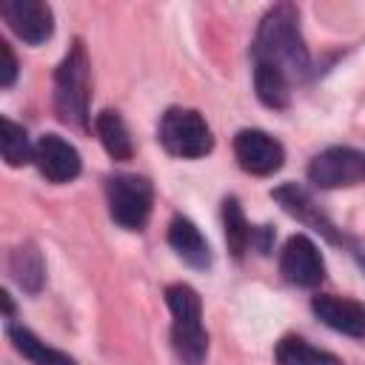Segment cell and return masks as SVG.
I'll return each mask as SVG.
<instances>
[{"instance_id":"19","label":"cell","mask_w":365,"mask_h":365,"mask_svg":"<svg viewBox=\"0 0 365 365\" xmlns=\"http://www.w3.org/2000/svg\"><path fill=\"white\" fill-rule=\"evenodd\" d=\"M0 151H3V160L11 168L26 165V163H34V145L29 143L26 128L17 125L9 117H0Z\"/></svg>"},{"instance_id":"11","label":"cell","mask_w":365,"mask_h":365,"mask_svg":"<svg viewBox=\"0 0 365 365\" xmlns=\"http://www.w3.org/2000/svg\"><path fill=\"white\" fill-rule=\"evenodd\" d=\"M271 197L279 202V208H282L285 214H291V217H297L299 222L311 225V228L319 231L325 240H331V242H336V245H351V240L319 211V205H317V202L308 197V191L299 188L297 182H285V185L274 188Z\"/></svg>"},{"instance_id":"22","label":"cell","mask_w":365,"mask_h":365,"mask_svg":"<svg viewBox=\"0 0 365 365\" xmlns=\"http://www.w3.org/2000/svg\"><path fill=\"white\" fill-rule=\"evenodd\" d=\"M271 245H274V228H271V225L254 228V234H251V248H257L259 254H268Z\"/></svg>"},{"instance_id":"3","label":"cell","mask_w":365,"mask_h":365,"mask_svg":"<svg viewBox=\"0 0 365 365\" xmlns=\"http://www.w3.org/2000/svg\"><path fill=\"white\" fill-rule=\"evenodd\" d=\"M88 97H91V63L83 40H74L68 54L54 71V111L66 125H88Z\"/></svg>"},{"instance_id":"13","label":"cell","mask_w":365,"mask_h":365,"mask_svg":"<svg viewBox=\"0 0 365 365\" xmlns=\"http://www.w3.org/2000/svg\"><path fill=\"white\" fill-rule=\"evenodd\" d=\"M168 245L177 251V257L182 259V262H188L191 268H200V271H205L208 265H211V248H208V240L200 234V228L188 220V217H182V214H177L171 222H168Z\"/></svg>"},{"instance_id":"4","label":"cell","mask_w":365,"mask_h":365,"mask_svg":"<svg viewBox=\"0 0 365 365\" xmlns=\"http://www.w3.org/2000/svg\"><path fill=\"white\" fill-rule=\"evenodd\" d=\"M157 137L163 143V148L171 157H182V160H197L205 157L214 148V137L208 123L202 120L200 111L194 108H168L160 117V128Z\"/></svg>"},{"instance_id":"6","label":"cell","mask_w":365,"mask_h":365,"mask_svg":"<svg viewBox=\"0 0 365 365\" xmlns=\"http://www.w3.org/2000/svg\"><path fill=\"white\" fill-rule=\"evenodd\" d=\"M308 180L317 188H348L365 182V154L348 145L319 151L308 165Z\"/></svg>"},{"instance_id":"10","label":"cell","mask_w":365,"mask_h":365,"mask_svg":"<svg viewBox=\"0 0 365 365\" xmlns=\"http://www.w3.org/2000/svg\"><path fill=\"white\" fill-rule=\"evenodd\" d=\"M34 165L48 182L63 185L80 174L83 160H80L77 148L68 140H63L60 134H43L34 143Z\"/></svg>"},{"instance_id":"18","label":"cell","mask_w":365,"mask_h":365,"mask_svg":"<svg viewBox=\"0 0 365 365\" xmlns=\"http://www.w3.org/2000/svg\"><path fill=\"white\" fill-rule=\"evenodd\" d=\"M274 359L277 365H342L334 354L314 348L302 336H282L274 348Z\"/></svg>"},{"instance_id":"12","label":"cell","mask_w":365,"mask_h":365,"mask_svg":"<svg viewBox=\"0 0 365 365\" xmlns=\"http://www.w3.org/2000/svg\"><path fill=\"white\" fill-rule=\"evenodd\" d=\"M311 311L328 328L354 339H365V302L351 297H336V294H317L311 299Z\"/></svg>"},{"instance_id":"21","label":"cell","mask_w":365,"mask_h":365,"mask_svg":"<svg viewBox=\"0 0 365 365\" xmlns=\"http://www.w3.org/2000/svg\"><path fill=\"white\" fill-rule=\"evenodd\" d=\"M0 57H3V63H0V86L9 88L17 80V60H14V51H11V46L6 40H0Z\"/></svg>"},{"instance_id":"20","label":"cell","mask_w":365,"mask_h":365,"mask_svg":"<svg viewBox=\"0 0 365 365\" xmlns=\"http://www.w3.org/2000/svg\"><path fill=\"white\" fill-rule=\"evenodd\" d=\"M222 225H225L228 251H231L237 259H242V254L251 248V234H254V228L248 225V220H245V214H242V208H240V202H237L234 197H228V200L222 202Z\"/></svg>"},{"instance_id":"17","label":"cell","mask_w":365,"mask_h":365,"mask_svg":"<svg viewBox=\"0 0 365 365\" xmlns=\"http://www.w3.org/2000/svg\"><path fill=\"white\" fill-rule=\"evenodd\" d=\"M94 131H97L103 148L114 160H131L134 143H131V134H128V128H125V123H123V117L117 111H111V108L100 111L97 120H94Z\"/></svg>"},{"instance_id":"9","label":"cell","mask_w":365,"mask_h":365,"mask_svg":"<svg viewBox=\"0 0 365 365\" xmlns=\"http://www.w3.org/2000/svg\"><path fill=\"white\" fill-rule=\"evenodd\" d=\"M0 14L9 23V29L29 46L46 43L54 31V14L40 0H6L0 6Z\"/></svg>"},{"instance_id":"5","label":"cell","mask_w":365,"mask_h":365,"mask_svg":"<svg viewBox=\"0 0 365 365\" xmlns=\"http://www.w3.org/2000/svg\"><path fill=\"white\" fill-rule=\"evenodd\" d=\"M106 200L108 214L117 225L128 231H143L151 217L154 188L140 174H114L106 180Z\"/></svg>"},{"instance_id":"1","label":"cell","mask_w":365,"mask_h":365,"mask_svg":"<svg viewBox=\"0 0 365 365\" xmlns=\"http://www.w3.org/2000/svg\"><path fill=\"white\" fill-rule=\"evenodd\" d=\"M254 63H268L282 68L291 80L305 77L311 68V57L299 31V11L291 3L274 6L257 29L254 37Z\"/></svg>"},{"instance_id":"2","label":"cell","mask_w":365,"mask_h":365,"mask_svg":"<svg viewBox=\"0 0 365 365\" xmlns=\"http://www.w3.org/2000/svg\"><path fill=\"white\" fill-rule=\"evenodd\" d=\"M165 305L174 317L171 322V345L182 365H202L208 356V334L202 328V302L200 294L185 285H168L165 288Z\"/></svg>"},{"instance_id":"7","label":"cell","mask_w":365,"mask_h":365,"mask_svg":"<svg viewBox=\"0 0 365 365\" xmlns=\"http://www.w3.org/2000/svg\"><path fill=\"white\" fill-rule=\"evenodd\" d=\"M234 157H237V163H240L242 171H248L254 177H268V174H274V171L282 168L285 148L268 131L242 128L234 137Z\"/></svg>"},{"instance_id":"16","label":"cell","mask_w":365,"mask_h":365,"mask_svg":"<svg viewBox=\"0 0 365 365\" xmlns=\"http://www.w3.org/2000/svg\"><path fill=\"white\" fill-rule=\"evenodd\" d=\"M6 334H9L11 345H14V351L23 354L31 365H74V359H71L68 354H63V351L46 345L40 336H34V334H31L29 328H23V325H9Z\"/></svg>"},{"instance_id":"8","label":"cell","mask_w":365,"mask_h":365,"mask_svg":"<svg viewBox=\"0 0 365 365\" xmlns=\"http://www.w3.org/2000/svg\"><path fill=\"white\" fill-rule=\"evenodd\" d=\"M279 274L285 277V282L297 288H317L325 277V262L314 240H308L305 234L288 237L279 254Z\"/></svg>"},{"instance_id":"14","label":"cell","mask_w":365,"mask_h":365,"mask_svg":"<svg viewBox=\"0 0 365 365\" xmlns=\"http://www.w3.org/2000/svg\"><path fill=\"white\" fill-rule=\"evenodd\" d=\"M9 271L14 277V282L26 291V294H37L46 282V262L43 254L34 242H23L11 251L9 257Z\"/></svg>"},{"instance_id":"15","label":"cell","mask_w":365,"mask_h":365,"mask_svg":"<svg viewBox=\"0 0 365 365\" xmlns=\"http://www.w3.org/2000/svg\"><path fill=\"white\" fill-rule=\"evenodd\" d=\"M254 88L262 106L268 108H288L291 103V77L268 63H254Z\"/></svg>"}]
</instances>
